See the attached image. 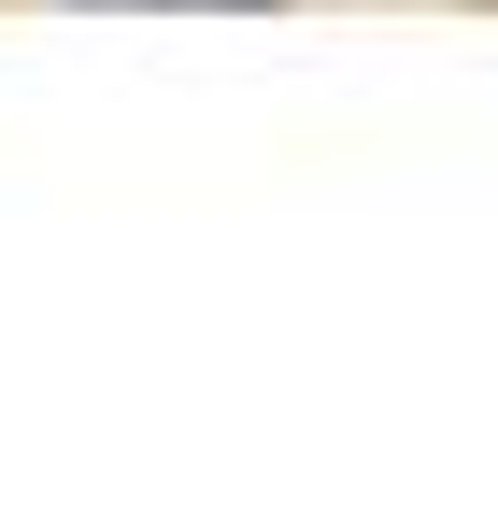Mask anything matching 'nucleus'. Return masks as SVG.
<instances>
[{
  "instance_id": "f257e3e1",
  "label": "nucleus",
  "mask_w": 498,
  "mask_h": 512,
  "mask_svg": "<svg viewBox=\"0 0 498 512\" xmlns=\"http://www.w3.org/2000/svg\"><path fill=\"white\" fill-rule=\"evenodd\" d=\"M100 15H271V0H100Z\"/></svg>"
}]
</instances>
